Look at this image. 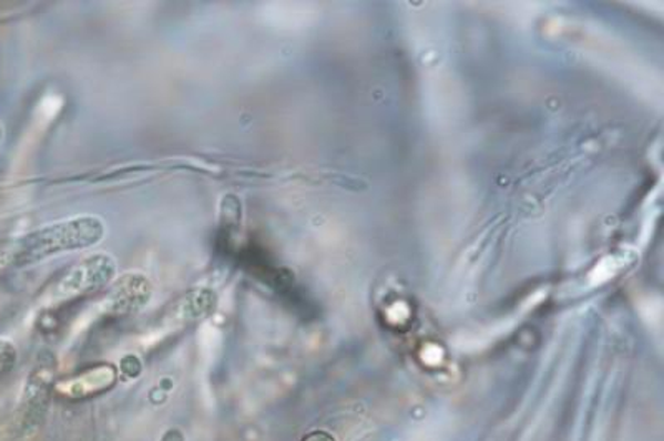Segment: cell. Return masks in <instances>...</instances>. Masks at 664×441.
<instances>
[{
    "instance_id": "obj_1",
    "label": "cell",
    "mask_w": 664,
    "mask_h": 441,
    "mask_svg": "<svg viewBox=\"0 0 664 441\" xmlns=\"http://www.w3.org/2000/svg\"><path fill=\"white\" fill-rule=\"evenodd\" d=\"M105 233V223L96 216L57 221L20 237L10 249L9 259L16 267L32 266L55 254L96 246Z\"/></svg>"
},
{
    "instance_id": "obj_2",
    "label": "cell",
    "mask_w": 664,
    "mask_h": 441,
    "mask_svg": "<svg viewBox=\"0 0 664 441\" xmlns=\"http://www.w3.org/2000/svg\"><path fill=\"white\" fill-rule=\"evenodd\" d=\"M116 260L110 254L95 253L83 257L67 269L49 290L50 304H65L79 297L92 296L113 283Z\"/></svg>"
},
{
    "instance_id": "obj_3",
    "label": "cell",
    "mask_w": 664,
    "mask_h": 441,
    "mask_svg": "<svg viewBox=\"0 0 664 441\" xmlns=\"http://www.w3.org/2000/svg\"><path fill=\"white\" fill-rule=\"evenodd\" d=\"M153 287L149 277L140 273L123 274L112 283L102 307L115 316L139 312L152 299Z\"/></svg>"
},
{
    "instance_id": "obj_4",
    "label": "cell",
    "mask_w": 664,
    "mask_h": 441,
    "mask_svg": "<svg viewBox=\"0 0 664 441\" xmlns=\"http://www.w3.org/2000/svg\"><path fill=\"white\" fill-rule=\"evenodd\" d=\"M116 382V369L110 363L92 367L79 376L70 377L57 386V392L70 400L90 399L112 389Z\"/></svg>"
},
{
    "instance_id": "obj_5",
    "label": "cell",
    "mask_w": 664,
    "mask_h": 441,
    "mask_svg": "<svg viewBox=\"0 0 664 441\" xmlns=\"http://www.w3.org/2000/svg\"><path fill=\"white\" fill-rule=\"evenodd\" d=\"M55 373V360L52 353H42L27 380L25 392H23V410H25L27 420L37 419L45 410L47 396L49 387L53 382Z\"/></svg>"
},
{
    "instance_id": "obj_6",
    "label": "cell",
    "mask_w": 664,
    "mask_h": 441,
    "mask_svg": "<svg viewBox=\"0 0 664 441\" xmlns=\"http://www.w3.org/2000/svg\"><path fill=\"white\" fill-rule=\"evenodd\" d=\"M215 306L216 297L212 290L196 289L186 294L183 299H180L178 307H176V312H178V320H196L208 316L210 312H213Z\"/></svg>"
},
{
    "instance_id": "obj_7",
    "label": "cell",
    "mask_w": 664,
    "mask_h": 441,
    "mask_svg": "<svg viewBox=\"0 0 664 441\" xmlns=\"http://www.w3.org/2000/svg\"><path fill=\"white\" fill-rule=\"evenodd\" d=\"M17 349L10 340L0 339V380L16 367Z\"/></svg>"
},
{
    "instance_id": "obj_8",
    "label": "cell",
    "mask_w": 664,
    "mask_h": 441,
    "mask_svg": "<svg viewBox=\"0 0 664 441\" xmlns=\"http://www.w3.org/2000/svg\"><path fill=\"white\" fill-rule=\"evenodd\" d=\"M303 441H336L333 439L331 435H329L328 432H323V430H316V432H311L309 433V435H306L305 439H303Z\"/></svg>"
}]
</instances>
